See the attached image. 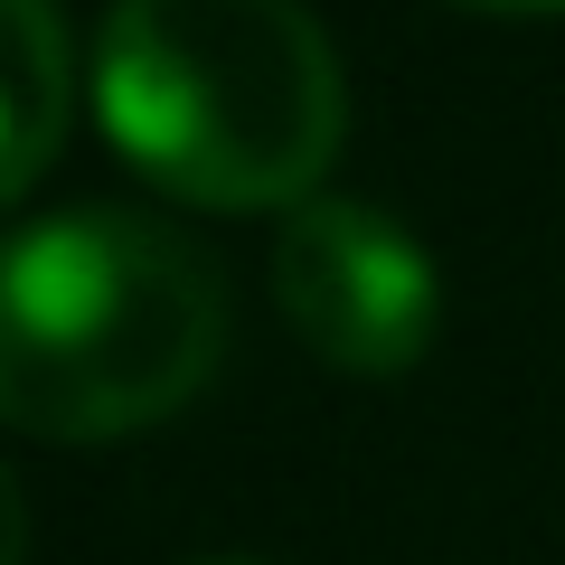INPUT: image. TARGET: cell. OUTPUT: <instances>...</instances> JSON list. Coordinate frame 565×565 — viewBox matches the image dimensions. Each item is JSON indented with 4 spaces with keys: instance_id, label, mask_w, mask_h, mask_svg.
<instances>
[{
    "instance_id": "obj_1",
    "label": "cell",
    "mask_w": 565,
    "mask_h": 565,
    "mask_svg": "<svg viewBox=\"0 0 565 565\" xmlns=\"http://www.w3.org/2000/svg\"><path fill=\"white\" fill-rule=\"evenodd\" d=\"M114 151L189 207H302L349 132V85L302 0H114L95 47Z\"/></svg>"
},
{
    "instance_id": "obj_2",
    "label": "cell",
    "mask_w": 565,
    "mask_h": 565,
    "mask_svg": "<svg viewBox=\"0 0 565 565\" xmlns=\"http://www.w3.org/2000/svg\"><path fill=\"white\" fill-rule=\"evenodd\" d=\"M226 359V282L180 226L66 207L0 236V424L114 444L180 415Z\"/></svg>"
},
{
    "instance_id": "obj_3",
    "label": "cell",
    "mask_w": 565,
    "mask_h": 565,
    "mask_svg": "<svg viewBox=\"0 0 565 565\" xmlns=\"http://www.w3.org/2000/svg\"><path fill=\"white\" fill-rule=\"evenodd\" d=\"M274 302L340 377H405L434 349V255L367 199H302L274 236Z\"/></svg>"
},
{
    "instance_id": "obj_4",
    "label": "cell",
    "mask_w": 565,
    "mask_h": 565,
    "mask_svg": "<svg viewBox=\"0 0 565 565\" xmlns=\"http://www.w3.org/2000/svg\"><path fill=\"white\" fill-rule=\"evenodd\" d=\"M76 114V57H66L57 0H0V207L29 199Z\"/></svg>"
},
{
    "instance_id": "obj_5",
    "label": "cell",
    "mask_w": 565,
    "mask_h": 565,
    "mask_svg": "<svg viewBox=\"0 0 565 565\" xmlns=\"http://www.w3.org/2000/svg\"><path fill=\"white\" fill-rule=\"evenodd\" d=\"M0 565H29V500L10 481V462H0Z\"/></svg>"
},
{
    "instance_id": "obj_6",
    "label": "cell",
    "mask_w": 565,
    "mask_h": 565,
    "mask_svg": "<svg viewBox=\"0 0 565 565\" xmlns=\"http://www.w3.org/2000/svg\"><path fill=\"white\" fill-rule=\"evenodd\" d=\"M462 10H500V20H537V10H565V0H462Z\"/></svg>"
},
{
    "instance_id": "obj_7",
    "label": "cell",
    "mask_w": 565,
    "mask_h": 565,
    "mask_svg": "<svg viewBox=\"0 0 565 565\" xmlns=\"http://www.w3.org/2000/svg\"><path fill=\"white\" fill-rule=\"evenodd\" d=\"M217 565H245V556H217Z\"/></svg>"
}]
</instances>
